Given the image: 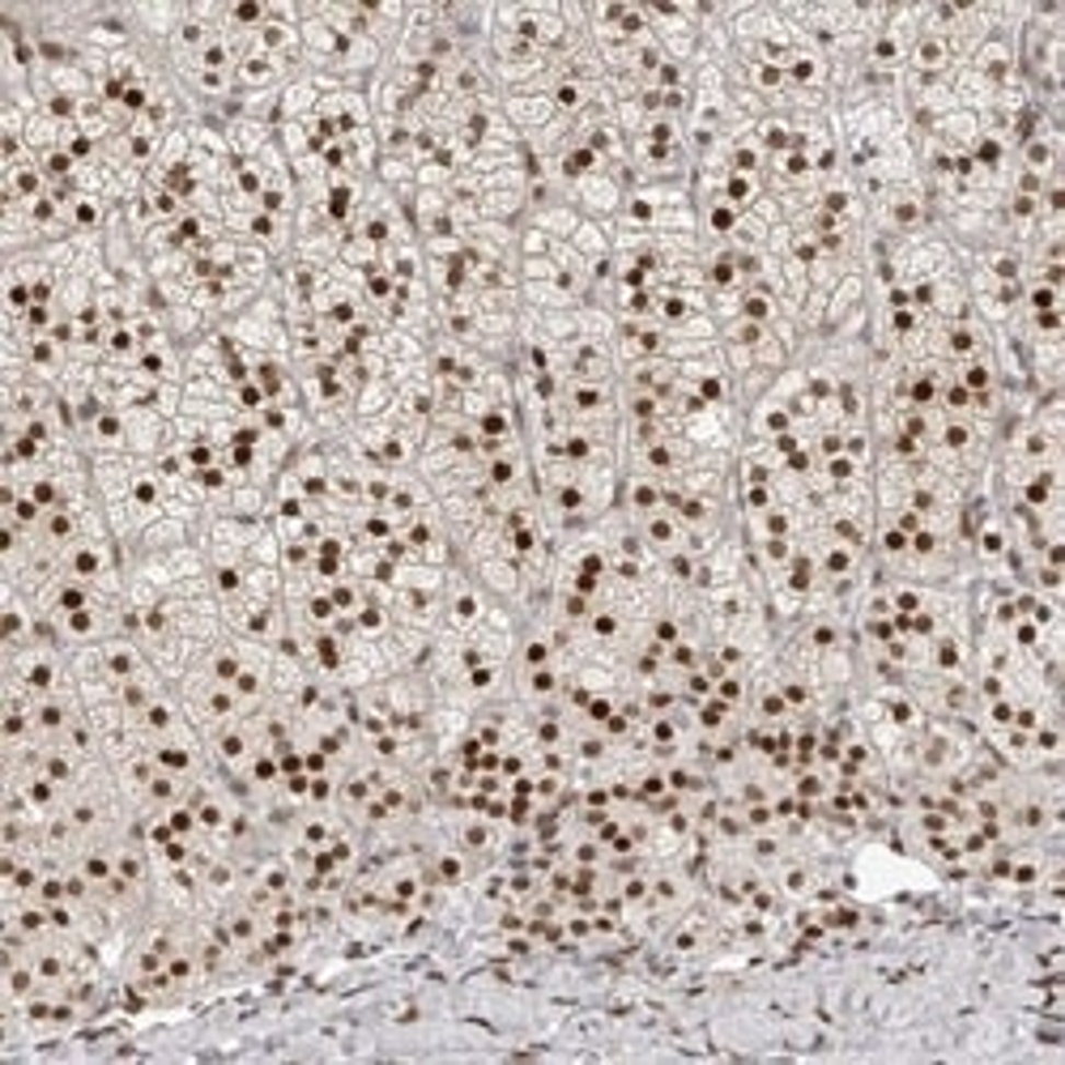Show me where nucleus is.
I'll return each mask as SVG.
<instances>
[{
	"label": "nucleus",
	"instance_id": "nucleus-3",
	"mask_svg": "<svg viewBox=\"0 0 1065 1065\" xmlns=\"http://www.w3.org/2000/svg\"><path fill=\"white\" fill-rule=\"evenodd\" d=\"M499 112L512 119V128L520 137H533L551 124L558 112H554L551 94H529V90H516V94H503L499 99Z\"/></svg>",
	"mask_w": 1065,
	"mask_h": 1065
},
{
	"label": "nucleus",
	"instance_id": "nucleus-7",
	"mask_svg": "<svg viewBox=\"0 0 1065 1065\" xmlns=\"http://www.w3.org/2000/svg\"><path fill=\"white\" fill-rule=\"evenodd\" d=\"M780 316H785V312H780V299H776L767 286H742V320L772 328Z\"/></svg>",
	"mask_w": 1065,
	"mask_h": 1065
},
{
	"label": "nucleus",
	"instance_id": "nucleus-10",
	"mask_svg": "<svg viewBox=\"0 0 1065 1065\" xmlns=\"http://www.w3.org/2000/svg\"><path fill=\"white\" fill-rule=\"evenodd\" d=\"M806 887H810V873H806L801 866L780 869V891H785V895H806Z\"/></svg>",
	"mask_w": 1065,
	"mask_h": 1065
},
{
	"label": "nucleus",
	"instance_id": "nucleus-8",
	"mask_svg": "<svg viewBox=\"0 0 1065 1065\" xmlns=\"http://www.w3.org/2000/svg\"><path fill=\"white\" fill-rule=\"evenodd\" d=\"M470 853L465 848H448V853H439L435 857V878L443 882V887H461L465 882V873H470Z\"/></svg>",
	"mask_w": 1065,
	"mask_h": 1065
},
{
	"label": "nucleus",
	"instance_id": "nucleus-1",
	"mask_svg": "<svg viewBox=\"0 0 1065 1065\" xmlns=\"http://www.w3.org/2000/svg\"><path fill=\"white\" fill-rule=\"evenodd\" d=\"M623 197H627V175L623 171H597V175H584L580 184L567 188V200L592 218V222H614L618 209H623Z\"/></svg>",
	"mask_w": 1065,
	"mask_h": 1065
},
{
	"label": "nucleus",
	"instance_id": "nucleus-4",
	"mask_svg": "<svg viewBox=\"0 0 1065 1065\" xmlns=\"http://www.w3.org/2000/svg\"><path fill=\"white\" fill-rule=\"evenodd\" d=\"M580 209L571 205V200H551V205H542V209H533V213H524V222L529 227H537V231H546L551 239H567L576 235V227H580Z\"/></svg>",
	"mask_w": 1065,
	"mask_h": 1065
},
{
	"label": "nucleus",
	"instance_id": "nucleus-9",
	"mask_svg": "<svg viewBox=\"0 0 1065 1065\" xmlns=\"http://www.w3.org/2000/svg\"><path fill=\"white\" fill-rule=\"evenodd\" d=\"M1040 873H1044V866L1035 861V857H1010V887H1040Z\"/></svg>",
	"mask_w": 1065,
	"mask_h": 1065
},
{
	"label": "nucleus",
	"instance_id": "nucleus-2",
	"mask_svg": "<svg viewBox=\"0 0 1065 1065\" xmlns=\"http://www.w3.org/2000/svg\"><path fill=\"white\" fill-rule=\"evenodd\" d=\"M785 81L801 94H831V60L819 47H792L785 56Z\"/></svg>",
	"mask_w": 1065,
	"mask_h": 1065
},
{
	"label": "nucleus",
	"instance_id": "nucleus-6",
	"mask_svg": "<svg viewBox=\"0 0 1065 1065\" xmlns=\"http://www.w3.org/2000/svg\"><path fill=\"white\" fill-rule=\"evenodd\" d=\"M589 265H597V261H610L614 256V239H610V222H592V218H580V227H576V235L567 239Z\"/></svg>",
	"mask_w": 1065,
	"mask_h": 1065
},
{
	"label": "nucleus",
	"instance_id": "nucleus-5",
	"mask_svg": "<svg viewBox=\"0 0 1065 1065\" xmlns=\"http://www.w3.org/2000/svg\"><path fill=\"white\" fill-rule=\"evenodd\" d=\"M320 94L312 73H294L281 85V119H312L320 112Z\"/></svg>",
	"mask_w": 1065,
	"mask_h": 1065
}]
</instances>
